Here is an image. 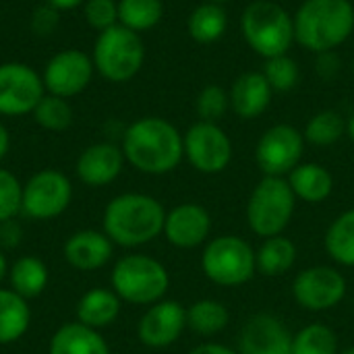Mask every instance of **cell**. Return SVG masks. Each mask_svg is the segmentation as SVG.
I'll use <instances>...</instances> for the list:
<instances>
[{
	"label": "cell",
	"instance_id": "6da1fadb",
	"mask_svg": "<svg viewBox=\"0 0 354 354\" xmlns=\"http://www.w3.org/2000/svg\"><path fill=\"white\" fill-rule=\"evenodd\" d=\"M120 147L124 160L135 170L149 176L172 172L185 158L180 131L160 116H145L127 127Z\"/></svg>",
	"mask_w": 354,
	"mask_h": 354
},
{
	"label": "cell",
	"instance_id": "7a4b0ae2",
	"mask_svg": "<svg viewBox=\"0 0 354 354\" xmlns=\"http://www.w3.org/2000/svg\"><path fill=\"white\" fill-rule=\"evenodd\" d=\"M166 209L145 193H122L108 201L104 209V232L124 249H137L156 241L164 232Z\"/></svg>",
	"mask_w": 354,
	"mask_h": 354
},
{
	"label": "cell",
	"instance_id": "3957f363",
	"mask_svg": "<svg viewBox=\"0 0 354 354\" xmlns=\"http://www.w3.org/2000/svg\"><path fill=\"white\" fill-rule=\"evenodd\" d=\"M295 41L313 54L334 52L354 31L351 0H303L292 15Z\"/></svg>",
	"mask_w": 354,
	"mask_h": 354
},
{
	"label": "cell",
	"instance_id": "277c9868",
	"mask_svg": "<svg viewBox=\"0 0 354 354\" xmlns=\"http://www.w3.org/2000/svg\"><path fill=\"white\" fill-rule=\"evenodd\" d=\"M241 31L247 46L263 60L288 54L295 44L292 15L272 0L249 2L241 15Z\"/></svg>",
	"mask_w": 354,
	"mask_h": 354
},
{
	"label": "cell",
	"instance_id": "5b68a950",
	"mask_svg": "<svg viewBox=\"0 0 354 354\" xmlns=\"http://www.w3.org/2000/svg\"><path fill=\"white\" fill-rule=\"evenodd\" d=\"M110 284L122 303L149 307L164 301L170 288V274L156 257L131 253L114 263Z\"/></svg>",
	"mask_w": 354,
	"mask_h": 354
},
{
	"label": "cell",
	"instance_id": "8992f818",
	"mask_svg": "<svg viewBox=\"0 0 354 354\" xmlns=\"http://www.w3.org/2000/svg\"><path fill=\"white\" fill-rule=\"evenodd\" d=\"M297 209V197L286 178L263 176L251 191L245 207L247 226L259 239L284 234Z\"/></svg>",
	"mask_w": 354,
	"mask_h": 354
},
{
	"label": "cell",
	"instance_id": "52a82bcc",
	"mask_svg": "<svg viewBox=\"0 0 354 354\" xmlns=\"http://www.w3.org/2000/svg\"><path fill=\"white\" fill-rule=\"evenodd\" d=\"M201 272L222 288H239L257 274L255 249L236 234H222L205 243Z\"/></svg>",
	"mask_w": 354,
	"mask_h": 354
},
{
	"label": "cell",
	"instance_id": "ba28073f",
	"mask_svg": "<svg viewBox=\"0 0 354 354\" xmlns=\"http://www.w3.org/2000/svg\"><path fill=\"white\" fill-rule=\"evenodd\" d=\"M95 71L112 83L131 81L145 62V44L137 31L122 27L120 23L100 31L93 54H91Z\"/></svg>",
	"mask_w": 354,
	"mask_h": 354
},
{
	"label": "cell",
	"instance_id": "9c48e42d",
	"mask_svg": "<svg viewBox=\"0 0 354 354\" xmlns=\"http://www.w3.org/2000/svg\"><path fill=\"white\" fill-rule=\"evenodd\" d=\"M73 185L60 170L46 168L35 172L21 193V212L31 220H52L68 209Z\"/></svg>",
	"mask_w": 354,
	"mask_h": 354
},
{
	"label": "cell",
	"instance_id": "30bf717a",
	"mask_svg": "<svg viewBox=\"0 0 354 354\" xmlns=\"http://www.w3.org/2000/svg\"><path fill=\"white\" fill-rule=\"evenodd\" d=\"M348 292L344 274L334 266H311L292 280L295 303L311 313H324L338 307Z\"/></svg>",
	"mask_w": 354,
	"mask_h": 354
},
{
	"label": "cell",
	"instance_id": "8fae6325",
	"mask_svg": "<svg viewBox=\"0 0 354 354\" xmlns=\"http://www.w3.org/2000/svg\"><path fill=\"white\" fill-rule=\"evenodd\" d=\"M305 137L292 124L280 122L270 127L257 141L255 162L263 176L286 178L301 162L305 153Z\"/></svg>",
	"mask_w": 354,
	"mask_h": 354
},
{
	"label": "cell",
	"instance_id": "7c38bea8",
	"mask_svg": "<svg viewBox=\"0 0 354 354\" xmlns=\"http://www.w3.org/2000/svg\"><path fill=\"white\" fill-rule=\"evenodd\" d=\"M185 158L201 174H220L232 162V141L218 122L199 120L183 135Z\"/></svg>",
	"mask_w": 354,
	"mask_h": 354
},
{
	"label": "cell",
	"instance_id": "4fadbf2b",
	"mask_svg": "<svg viewBox=\"0 0 354 354\" xmlns=\"http://www.w3.org/2000/svg\"><path fill=\"white\" fill-rule=\"evenodd\" d=\"M46 95L41 77L23 62L0 64V114L25 116L33 114L39 100Z\"/></svg>",
	"mask_w": 354,
	"mask_h": 354
},
{
	"label": "cell",
	"instance_id": "5bb4252c",
	"mask_svg": "<svg viewBox=\"0 0 354 354\" xmlns=\"http://www.w3.org/2000/svg\"><path fill=\"white\" fill-rule=\"evenodd\" d=\"M93 73L91 56L81 50H62L48 60L41 81L50 95L66 100L79 95L91 83Z\"/></svg>",
	"mask_w": 354,
	"mask_h": 354
},
{
	"label": "cell",
	"instance_id": "9a60e30c",
	"mask_svg": "<svg viewBox=\"0 0 354 354\" xmlns=\"http://www.w3.org/2000/svg\"><path fill=\"white\" fill-rule=\"evenodd\" d=\"M187 330V309L178 301H158L149 305L137 324V338L147 348H168Z\"/></svg>",
	"mask_w": 354,
	"mask_h": 354
},
{
	"label": "cell",
	"instance_id": "2e32d148",
	"mask_svg": "<svg viewBox=\"0 0 354 354\" xmlns=\"http://www.w3.org/2000/svg\"><path fill=\"white\" fill-rule=\"evenodd\" d=\"M209 232H212V216L199 203L187 201L166 212L162 234L176 249H197L207 243Z\"/></svg>",
	"mask_w": 354,
	"mask_h": 354
},
{
	"label": "cell",
	"instance_id": "e0dca14e",
	"mask_svg": "<svg viewBox=\"0 0 354 354\" xmlns=\"http://www.w3.org/2000/svg\"><path fill=\"white\" fill-rule=\"evenodd\" d=\"M239 354H292V334L278 315L255 313L241 330Z\"/></svg>",
	"mask_w": 354,
	"mask_h": 354
},
{
	"label": "cell",
	"instance_id": "ac0fdd59",
	"mask_svg": "<svg viewBox=\"0 0 354 354\" xmlns=\"http://www.w3.org/2000/svg\"><path fill=\"white\" fill-rule=\"evenodd\" d=\"M122 147L112 141H102L85 147L77 158L75 172L87 187H106L114 183L124 168Z\"/></svg>",
	"mask_w": 354,
	"mask_h": 354
},
{
	"label": "cell",
	"instance_id": "d6986e66",
	"mask_svg": "<svg viewBox=\"0 0 354 354\" xmlns=\"http://www.w3.org/2000/svg\"><path fill=\"white\" fill-rule=\"evenodd\" d=\"M62 255L71 268L79 272H95L112 259L114 243L104 230H77L66 239Z\"/></svg>",
	"mask_w": 354,
	"mask_h": 354
},
{
	"label": "cell",
	"instance_id": "ffe728a7",
	"mask_svg": "<svg viewBox=\"0 0 354 354\" xmlns=\"http://www.w3.org/2000/svg\"><path fill=\"white\" fill-rule=\"evenodd\" d=\"M272 93L274 89L270 87L268 79L259 71H247L239 75L228 89L230 95V110L243 118V120H253L259 118L272 104Z\"/></svg>",
	"mask_w": 354,
	"mask_h": 354
},
{
	"label": "cell",
	"instance_id": "44dd1931",
	"mask_svg": "<svg viewBox=\"0 0 354 354\" xmlns=\"http://www.w3.org/2000/svg\"><path fill=\"white\" fill-rule=\"evenodd\" d=\"M48 354H110V346L100 330L71 322L52 334Z\"/></svg>",
	"mask_w": 354,
	"mask_h": 354
},
{
	"label": "cell",
	"instance_id": "7402d4cb",
	"mask_svg": "<svg viewBox=\"0 0 354 354\" xmlns=\"http://www.w3.org/2000/svg\"><path fill=\"white\" fill-rule=\"evenodd\" d=\"M297 201L305 203H322L334 191V176L332 172L315 162H301L288 176H286Z\"/></svg>",
	"mask_w": 354,
	"mask_h": 354
},
{
	"label": "cell",
	"instance_id": "603a6c76",
	"mask_svg": "<svg viewBox=\"0 0 354 354\" xmlns=\"http://www.w3.org/2000/svg\"><path fill=\"white\" fill-rule=\"evenodd\" d=\"M122 309V301L112 288H91L77 303V322L93 330L112 326Z\"/></svg>",
	"mask_w": 354,
	"mask_h": 354
},
{
	"label": "cell",
	"instance_id": "cb8c5ba5",
	"mask_svg": "<svg viewBox=\"0 0 354 354\" xmlns=\"http://www.w3.org/2000/svg\"><path fill=\"white\" fill-rule=\"evenodd\" d=\"M297 245L292 239L278 234L272 239H263L259 249L255 251V261H257V274L266 278H282L286 276L295 263H297Z\"/></svg>",
	"mask_w": 354,
	"mask_h": 354
},
{
	"label": "cell",
	"instance_id": "d4e9b609",
	"mask_svg": "<svg viewBox=\"0 0 354 354\" xmlns=\"http://www.w3.org/2000/svg\"><path fill=\"white\" fill-rule=\"evenodd\" d=\"M31 326L29 301L10 288H0V346L21 340Z\"/></svg>",
	"mask_w": 354,
	"mask_h": 354
},
{
	"label": "cell",
	"instance_id": "484cf974",
	"mask_svg": "<svg viewBox=\"0 0 354 354\" xmlns=\"http://www.w3.org/2000/svg\"><path fill=\"white\" fill-rule=\"evenodd\" d=\"M228 29V12L224 4L218 2H201L193 8L187 19V31L197 44H216L224 37Z\"/></svg>",
	"mask_w": 354,
	"mask_h": 354
},
{
	"label": "cell",
	"instance_id": "4316f807",
	"mask_svg": "<svg viewBox=\"0 0 354 354\" xmlns=\"http://www.w3.org/2000/svg\"><path fill=\"white\" fill-rule=\"evenodd\" d=\"M8 282H10V290H15L19 297L29 301L46 290L50 282V272L39 257L23 255L12 266H8Z\"/></svg>",
	"mask_w": 354,
	"mask_h": 354
},
{
	"label": "cell",
	"instance_id": "83f0119b",
	"mask_svg": "<svg viewBox=\"0 0 354 354\" xmlns=\"http://www.w3.org/2000/svg\"><path fill=\"white\" fill-rule=\"evenodd\" d=\"M324 247L334 263L354 268V207L332 220L324 236Z\"/></svg>",
	"mask_w": 354,
	"mask_h": 354
},
{
	"label": "cell",
	"instance_id": "f1b7e54d",
	"mask_svg": "<svg viewBox=\"0 0 354 354\" xmlns=\"http://www.w3.org/2000/svg\"><path fill=\"white\" fill-rule=\"evenodd\" d=\"M230 324V311L216 299H199L187 309V328L199 336H216Z\"/></svg>",
	"mask_w": 354,
	"mask_h": 354
},
{
	"label": "cell",
	"instance_id": "f546056e",
	"mask_svg": "<svg viewBox=\"0 0 354 354\" xmlns=\"http://www.w3.org/2000/svg\"><path fill=\"white\" fill-rule=\"evenodd\" d=\"M346 135V120L340 112L336 110H319L309 118L305 124L303 137L309 145L315 147H330L338 143Z\"/></svg>",
	"mask_w": 354,
	"mask_h": 354
},
{
	"label": "cell",
	"instance_id": "4dcf8cb0",
	"mask_svg": "<svg viewBox=\"0 0 354 354\" xmlns=\"http://www.w3.org/2000/svg\"><path fill=\"white\" fill-rule=\"evenodd\" d=\"M164 17L162 0H120L118 2V23L131 31H149Z\"/></svg>",
	"mask_w": 354,
	"mask_h": 354
},
{
	"label": "cell",
	"instance_id": "1f68e13d",
	"mask_svg": "<svg viewBox=\"0 0 354 354\" xmlns=\"http://www.w3.org/2000/svg\"><path fill=\"white\" fill-rule=\"evenodd\" d=\"M292 354H340L338 334L326 324H309L292 334Z\"/></svg>",
	"mask_w": 354,
	"mask_h": 354
},
{
	"label": "cell",
	"instance_id": "d6a6232c",
	"mask_svg": "<svg viewBox=\"0 0 354 354\" xmlns=\"http://www.w3.org/2000/svg\"><path fill=\"white\" fill-rule=\"evenodd\" d=\"M33 118H35V122L41 129L60 133V131L71 127V122H73V108H71V104L64 97H56V95L46 93L39 100V104L35 106Z\"/></svg>",
	"mask_w": 354,
	"mask_h": 354
},
{
	"label": "cell",
	"instance_id": "836d02e7",
	"mask_svg": "<svg viewBox=\"0 0 354 354\" xmlns=\"http://www.w3.org/2000/svg\"><path fill=\"white\" fill-rule=\"evenodd\" d=\"M261 73L268 79L270 87L274 91H282V93L284 91H292L299 85V79H301L299 62L292 56H288V54H282V56L266 60V66H263Z\"/></svg>",
	"mask_w": 354,
	"mask_h": 354
},
{
	"label": "cell",
	"instance_id": "e575fe53",
	"mask_svg": "<svg viewBox=\"0 0 354 354\" xmlns=\"http://www.w3.org/2000/svg\"><path fill=\"white\" fill-rule=\"evenodd\" d=\"M195 110L199 114V120L205 122H218L226 116L230 110V95L222 85H205L195 100Z\"/></svg>",
	"mask_w": 354,
	"mask_h": 354
},
{
	"label": "cell",
	"instance_id": "d590c367",
	"mask_svg": "<svg viewBox=\"0 0 354 354\" xmlns=\"http://www.w3.org/2000/svg\"><path fill=\"white\" fill-rule=\"evenodd\" d=\"M21 193L23 185L19 178L10 170L0 168V222L12 220L21 212Z\"/></svg>",
	"mask_w": 354,
	"mask_h": 354
},
{
	"label": "cell",
	"instance_id": "8d00e7d4",
	"mask_svg": "<svg viewBox=\"0 0 354 354\" xmlns=\"http://www.w3.org/2000/svg\"><path fill=\"white\" fill-rule=\"evenodd\" d=\"M83 15L89 27L95 31H106L118 25V2L114 0H85Z\"/></svg>",
	"mask_w": 354,
	"mask_h": 354
},
{
	"label": "cell",
	"instance_id": "74e56055",
	"mask_svg": "<svg viewBox=\"0 0 354 354\" xmlns=\"http://www.w3.org/2000/svg\"><path fill=\"white\" fill-rule=\"evenodd\" d=\"M60 23V10H56L50 4H41L31 15V29L37 35H50Z\"/></svg>",
	"mask_w": 354,
	"mask_h": 354
},
{
	"label": "cell",
	"instance_id": "f35d334b",
	"mask_svg": "<svg viewBox=\"0 0 354 354\" xmlns=\"http://www.w3.org/2000/svg\"><path fill=\"white\" fill-rule=\"evenodd\" d=\"M342 71V60L340 56L334 52H324V54H317V60H315V73L319 79L324 81H332L336 79V75Z\"/></svg>",
	"mask_w": 354,
	"mask_h": 354
},
{
	"label": "cell",
	"instance_id": "ab89813d",
	"mask_svg": "<svg viewBox=\"0 0 354 354\" xmlns=\"http://www.w3.org/2000/svg\"><path fill=\"white\" fill-rule=\"evenodd\" d=\"M23 239V228L12 220L0 222V249H15Z\"/></svg>",
	"mask_w": 354,
	"mask_h": 354
},
{
	"label": "cell",
	"instance_id": "60d3db41",
	"mask_svg": "<svg viewBox=\"0 0 354 354\" xmlns=\"http://www.w3.org/2000/svg\"><path fill=\"white\" fill-rule=\"evenodd\" d=\"M189 354H239V351H234L226 344H220V342H203V344L195 346Z\"/></svg>",
	"mask_w": 354,
	"mask_h": 354
},
{
	"label": "cell",
	"instance_id": "b9f144b4",
	"mask_svg": "<svg viewBox=\"0 0 354 354\" xmlns=\"http://www.w3.org/2000/svg\"><path fill=\"white\" fill-rule=\"evenodd\" d=\"M85 0H46V4L54 6L56 10H73L77 6H81Z\"/></svg>",
	"mask_w": 354,
	"mask_h": 354
},
{
	"label": "cell",
	"instance_id": "7bdbcfd3",
	"mask_svg": "<svg viewBox=\"0 0 354 354\" xmlns=\"http://www.w3.org/2000/svg\"><path fill=\"white\" fill-rule=\"evenodd\" d=\"M8 147H10V135H8L6 127L0 122V162L6 158V153H8Z\"/></svg>",
	"mask_w": 354,
	"mask_h": 354
},
{
	"label": "cell",
	"instance_id": "ee69618b",
	"mask_svg": "<svg viewBox=\"0 0 354 354\" xmlns=\"http://www.w3.org/2000/svg\"><path fill=\"white\" fill-rule=\"evenodd\" d=\"M8 276V261H6V255L4 251L0 249V282Z\"/></svg>",
	"mask_w": 354,
	"mask_h": 354
},
{
	"label": "cell",
	"instance_id": "f6af8a7d",
	"mask_svg": "<svg viewBox=\"0 0 354 354\" xmlns=\"http://www.w3.org/2000/svg\"><path fill=\"white\" fill-rule=\"evenodd\" d=\"M346 135L353 139V143H354V110L351 112V116L346 118Z\"/></svg>",
	"mask_w": 354,
	"mask_h": 354
},
{
	"label": "cell",
	"instance_id": "bcb514c9",
	"mask_svg": "<svg viewBox=\"0 0 354 354\" xmlns=\"http://www.w3.org/2000/svg\"><path fill=\"white\" fill-rule=\"evenodd\" d=\"M340 354H354V346H348V348H344Z\"/></svg>",
	"mask_w": 354,
	"mask_h": 354
},
{
	"label": "cell",
	"instance_id": "7dc6e473",
	"mask_svg": "<svg viewBox=\"0 0 354 354\" xmlns=\"http://www.w3.org/2000/svg\"><path fill=\"white\" fill-rule=\"evenodd\" d=\"M205 2H218V4H226V2H232V0H205Z\"/></svg>",
	"mask_w": 354,
	"mask_h": 354
},
{
	"label": "cell",
	"instance_id": "c3c4849f",
	"mask_svg": "<svg viewBox=\"0 0 354 354\" xmlns=\"http://www.w3.org/2000/svg\"><path fill=\"white\" fill-rule=\"evenodd\" d=\"M353 73H354V56H353Z\"/></svg>",
	"mask_w": 354,
	"mask_h": 354
},
{
	"label": "cell",
	"instance_id": "681fc988",
	"mask_svg": "<svg viewBox=\"0 0 354 354\" xmlns=\"http://www.w3.org/2000/svg\"><path fill=\"white\" fill-rule=\"evenodd\" d=\"M353 307H354V305H353Z\"/></svg>",
	"mask_w": 354,
	"mask_h": 354
}]
</instances>
